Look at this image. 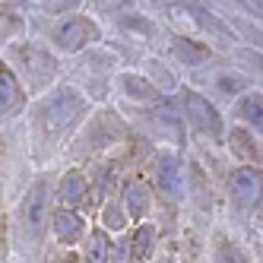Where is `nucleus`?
Masks as SVG:
<instances>
[{"label":"nucleus","instance_id":"f257e3e1","mask_svg":"<svg viewBox=\"0 0 263 263\" xmlns=\"http://www.w3.org/2000/svg\"><path fill=\"white\" fill-rule=\"evenodd\" d=\"M86 108L83 96L77 89H70V86H61L54 96L42 105V121H45V130H51V134H58V130L70 127L73 121L80 118V111Z\"/></svg>","mask_w":263,"mask_h":263},{"label":"nucleus","instance_id":"f03ea898","mask_svg":"<svg viewBox=\"0 0 263 263\" xmlns=\"http://www.w3.org/2000/svg\"><path fill=\"white\" fill-rule=\"evenodd\" d=\"M20 222H23V235L29 241H39L42 238L45 225H48V181H39L29 191V197L23 200Z\"/></svg>","mask_w":263,"mask_h":263},{"label":"nucleus","instance_id":"7ed1b4c3","mask_svg":"<svg viewBox=\"0 0 263 263\" xmlns=\"http://www.w3.org/2000/svg\"><path fill=\"white\" fill-rule=\"evenodd\" d=\"M96 39H99V29L92 26L86 16H70V20H64L58 29H54V42H58L64 51H83Z\"/></svg>","mask_w":263,"mask_h":263},{"label":"nucleus","instance_id":"20e7f679","mask_svg":"<svg viewBox=\"0 0 263 263\" xmlns=\"http://www.w3.org/2000/svg\"><path fill=\"white\" fill-rule=\"evenodd\" d=\"M187 115H191V121L206 130V134H213L219 137L222 134V118H219V111L213 108V102H206L203 96H197V92H187Z\"/></svg>","mask_w":263,"mask_h":263},{"label":"nucleus","instance_id":"39448f33","mask_svg":"<svg viewBox=\"0 0 263 263\" xmlns=\"http://www.w3.org/2000/svg\"><path fill=\"white\" fill-rule=\"evenodd\" d=\"M51 222H54V238H58L61 244H77V241L86 235L83 216L73 213V210H54Z\"/></svg>","mask_w":263,"mask_h":263},{"label":"nucleus","instance_id":"423d86ee","mask_svg":"<svg viewBox=\"0 0 263 263\" xmlns=\"http://www.w3.org/2000/svg\"><path fill=\"white\" fill-rule=\"evenodd\" d=\"M23 67H26L29 83H35V86L48 83L54 77V70H58V64H54L42 48H23Z\"/></svg>","mask_w":263,"mask_h":263},{"label":"nucleus","instance_id":"0eeeda50","mask_svg":"<svg viewBox=\"0 0 263 263\" xmlns=\"http://www.w3.org/2000/svg\"><path fill=\"white\" fill-rule=\"evenodd\" d=\"M23 108V86L10 73V67L0 64V115H16Z\"/></svg>","mask_w":263,"mask_h":263},{"label":"nucleus","instance_id":"6e6552de","mask_svg":"<svg viewBox=\"0 0 263 263\" xmlns=\"http://www.w3.org/2000/svg\"><path fill=\"white\" fill-rule=\"evenodd\" d=\"M232 194L248 206L257 203L260 200V172H254V168H238L232 175Z\"/></svg>","mask_w":263,"mask_h":263},{"label":"nucleus","instance_id":"1a4fd4ad","mask_svg":"<svg viewBox=\"0 0 263 263\" xmlns=\"http://www.w3.org/2000/svg\"><path fill=\"white\" fill-rule=\"evenodd\" d=\"M156 181L162 187V194H168V197H175L181 191V165H178L175 156H162L159 159V165H156Z\"/></svg>","mask_w":263,"mask_h":263},{"label":"nucleus","instance_id":"9d476101","mask_svg":"<svg viewBox=\"0 0 263 263\" xmlns=\"http://www.w3.org/2000/svg\"><path fill=\"white\" fill-rule=\"evenodd\" d=\"M153 248H156V229L153 225H140L134 232V238H127L130 260H149L153 257Z\"/></svg>","mask_w":263,"mask_h":263},{"label":"nucleus","instance_id":"9b49d317","mask_svg":"<svg viewBox=\"0 0 263 263\" xmlns=\"http://www.w3.org/2000/svg\"><path fill=\"white\" fill-rule=\"evenodd\" d=\"M111 238L105 232H92L86 244V263H111Z\"/></svg>","mask_w":263,"mask_h":263},{"label":"nucleus","instance_id":"f8f14e48","mask_svg":"<svg viewBox=\"0 0 263 263\" xmlns=\"http://www.w3.org/2000/svg\"><path fill=\"white\" fill-rule=\"evenodd\" d=\"M83 197H86V178H83L80 172H70V175L64 178V184H61V200H64L67 206H77Z\"/></svg>","mask_w":263,"mask_h":263},{"label":"nucleus","instance_id":"ddd939ff","mask_svg":"<svg viewBox=\"0 0 263 263\" xmlns=\"http://www.w3.org/2000/svg\"><path fill=\"white\" fill-rule=\"evenodd\" d=\"M175 54H178V58H181L184 64H200V61L210 58V48H203V45L191 42L187 35H184V39L178 35V39H175Z\"/></svg>","mask_w":263,"mask_h":263},{"label":"nucleus","instance_id":"4468645a","mask_svg":"<svg viewBox=\"0 0 263 263\" xmlns=\"http://www.w3.org/2000/svg\"><path fill=\"white\" fill-rule=\"evenodd\" d=\"M146 203H149V197H146V191H143V187H130V191H127V213L130 216H134V219H140L143 213H146Z\"/></svg>","mask_w":263,"mask_h":263},{"label":"nucleus","instance_id":"2eb2a0df","mask_svg":"<svg viewBox=\"0 0 263 263\" xmlns=\"http://www.w3.org/2000/svg\"><path fill=\"white\" fill-rule=\"evenodd\" d=\"M260 108H263L260 96H248V99L241 102V115H244V121H251L254 127H260Z\"/></svg>","mask_w":263,"mask_h":263},{"label":"nucleus","instance_id":"dca6fc26","mask_svg":"<svg viewBox=\"0 0 263 263\" xmlns=\"http://www.w3.org/2000/svg\"><path fill=\"white\" fill-rule=\"evenodd\" d=\"M124 89L127 96H156V89H149V83L140 77H124Z\"/></svg>","mask_w":263,"mask_h":263},{"label":"nucleus","instance_id":"f3484780","mask_svg":"<svg viewBox=\"0 0 263 263\" xmlns=\"http://www.w3.org/2000/svg\"><path fill=\"white\" fill-rule=\"evenodd\" d=\"M42 4H45V10H48V13H67V10L77 7L80 0H42Z\"/></svg>","mask_w":263,"mask_h":263},{"label":"nucleus","instance_id":"a211bd4d","mask_svg":"<svg viewBox=\"0 0 263 263\" xmlns=\"http://www.w3.org/2000/svg\"><path fill=\"white\" fill-rule=\"evenodd\" d=\"M99 4V10H105V13H115V10H124L130 0H96Z\"/></svg>","mask_w":263,"mask_h":263},{"label":"nucleus","instance_id":"6ab92c4d","mask_svg":"<svg viewBox=\"0 0 263 263\" xmlns=\"http://www.w3.org/2000/svg\"><path fill=\"white\" fill-rule=\"evenodd\" d=\"M219 89H222V92H238V89H241V80H238V77H235V80H232V77H222V80H219Z\"/></svg>","mask_w":263,"mask_h":263},{"label":"nucleus","instance_id":"aec40b11","mask_svg":"<svg viewBox=\"0 0 263 263\" xmlns=\"http://www.w3.org/2000/svg\"><path fill=\"white\" fill-rule=\"evenodd\" d=\"M51 263H73V260H67V257H58V260H51Z\"/></svg>","mask_w":263,"mask_h":263}]
</instances>
